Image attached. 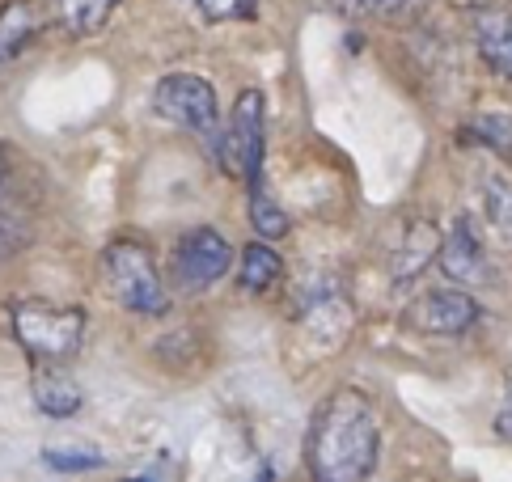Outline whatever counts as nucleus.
Here are the masks:
<instances>
[{"instance_id":"nucleus-19","label":"nucleus","mask_w":512,"mask_h":482,"mask_svg":"<svg viewBox=\"0 0 512 482\" xmlns=\"http://www.w3.org/2000/svg\"><path fill=\"white\" fill-rule=\"evenodd\" d=\"M470 136L487 148H496L500 157H512V115H479L470 123Z\"/></svg>"},{"instance_id":"nucleus-3","label":"nucleus","mask_w":512,"mask_h":482,"mask_svg":"<svg viewBox=\"0 0 512 482\" xmlns=\"http://www.w3.org/2000/svg\"><path fill=\"white\" fill-rule=\"evenodd\" d=\"M102 271H106V284H111L115 301L127 313H140V318H166L170 313V288L161 284V271L153 263L149 246L140 241H111L102 250Z\"/></svg>"},{"instance_id":"nucleus-5","label":"nucleus","mask_w":512,"mask_h":482,"mask_svg":"<svg viewBox=\"0 0 512 482\" xmlns=\"http://www.w3.org/2000/svg\"><path fill=\"white\" fill-rule=\"evenodd\" d=\"M263 148H267V102L259 89H242L229 110L216 157H221L225 174L254 187V182H263Z\"/></svg>"},{"instance_id":"nucleus-22","label":"nucleus","mask_w":512,"mask_h":482,"mask_svg":"<svg viewBox=\"0 0 512 482\" xmlns=\"http://www.w3.org/2000/svg\"><path fill=\"white\" fill-rule=\"evenodd\" d=\"M356 5H364V9H398V5H407V0H356Z\"/></svg>"},{"instance_id":"nucleus-16","label":"nucleus","mask_w":512,"mask_h":482,"mask_svg":"<svg viewBox=\"0 0 512 482\" xmlns=\"http://www.w3.org/2000/svg\"><path fill=\"white\" fill-rule=\"evenodd\" d=\"M119 0H56V13L64 30L72 39H89V34H98L106 22H111Z\"/></svg>"},{"instance_id":"nucleus-6","label":"nucleus","mask_w":512,"mask_h":482,"mask_svg":"<svg viewBox=\"0 0 512 482\" xmlns=\"http://www.w3.org/2000/svg\"><path fill=\"white\" fill-rule=\"evenodd\" d=\"M229 263H233V246H229L221 233L208 229V225L187 229V233L178 237L174 258H170L174 288H182V292H204V288H212L229 271Z\"/></svg>"},{"instance_id":"nucleus-25","label":"nucleus","mask_w":512,"mask_h":482,"mask_svg":"<svg viewBox=\"0 0 512 482\" xmlns=\"http://www.w3.org/2000/svg\"><path fill=\"white\" fill-rule=\"evenodd\" d=\"M123 482H153V478H123Z\"/></svg>"},{"instance_id":"nucleus-11","label":"nucleus","mask_w":512,"mask_h":482,"mask_svg":"<svg viewBox=\"0 0 512 482\" xmlns=\"http://www.w3.org/2000/svg\"><path fill=\"white\" fill-rule=\"evenodd\" d=\"M30 398H34V406H39L43 415H51V419L77 415L81 402H85L77 377H72L64 364H34V373H30Z\"/></svg>"},{"instance_id":"nucleus-2","label":"nucleus","mask_w":512,"mask_h":482,"mask_svg":"<svg viewBox=\"0 0 512 482\" xmlns=\"http://www.w3.org/2000/svg\"><path fill=\"white\" fill-rule=\"evenodd\" d=\"M9 330L34 364H64L85 343V309L22 296L9 305Z\"/></svg>"},{"instance_id":"nucleus-20","label":"nucleus","mask_w":512,"mask_h":482,"mask_svg":"<svg viewBox=\"0 0 512 482\" xmlns=\"http://www.w3.org/2000/svg\"><path fill=\"white\" fill-rule=\"evenodd\" d=\"M182 5H191L208 22H237V17H254L259 0H182Z\"/></svg>"},{"instance_id":"nucleus-13","label":"nucleus","mask_w":512,"mask_h":482,"mask_svg":"<svg viewBox=\"0 0 512 482\" xmlns=\"http://www.w3.org/2000/svg\"><path fill=\"white\" fill-rule=\"evenodd\" d=\"M441 241L445 233L432 225V220H411L407 233H402V246L394 254V284H411L419 280V271L428 263H436V254H441Z\"/></svg>"},{"instance_id":"nucleus-23","label":"nucleus","mask_w":512,"mask_h":482,"mask_svg":"<svg viewBox=\"0 0 512 482\" xmlns=\"http://www.w3.org/2000/svg\"><path fill=\"white\" fill-rule=\"evenodd\" d=\"M254 482H276V470H271V466H259V478H254Z\"/></svg>"},{"instance_id":"nucleus-21","label":"nucleus","mask_w":512,"mask_h":482,"mask_svg":"<svg viewBox=\"0 0 512 482\" xmlns=\"http://www.w3.org/2000/svg\"><path fill=\"white\" fill-rule=\"evenodd\" d=\"M496 432H500L504 440H512V402H504V406H500V415H496Z\"/></svg>"},{"instance_id":"nucleus-12","label":"nucleus","mask_w":512,"mask_h":482,"mask_svg":"<svg viewBox=\"0 0 512 482\" xmlns=\"http://www.w3.org/2000/svg\"><path fill=\"white\" fill-rule=\"evenodd\" d=\"M474 47L491 64V72L512 81V9L487 5L474 13Z\"/></svg>"},{"instance_id":"nucleus-14","label":"nucleus","mask_w":512,"mask_h":482,"mask_svg":"<svg viewBox=\"0 0 512 482\" xmlns=\"http://www.w3.org/2000/svg\"><path fill=\"white\" fill-rule=\"evenodd\" d=\"M479 208L487 216V225L496 229V237L512 246V178L508 174L500 170L479 174Z\"/></svg>"},{"instance_id":"nucleus-8","label":"nucleus","mask_w":512,"mask_h":482,"mask_svg":"<svg viewBox=\"0 0 512 482\" xmlns=\"http://www.w3.org/2000/svg\"><path fill=\"white\" fill-rule=\"evenodd\" d=\"M436 263H441V271L449 275L453 284H491V263H487V254H483L479 237H474L466 216L453 220V229L441 241Z\"/></svg>"},{"instance_id":"nucleus-15","label":"nucleus","mask_w":512,"mask_h":482,"mask_svg":"<svg viewBox=\"0 0 512 482\" xmlns=\"http://www.w3.org/2000/svg\"><path fill=\"white\" fill-rule=\"evenodd\" d=\"M284 280V258L267 246V241H250V246L242 250V271H237V284H242L246 292L263 296L271 292Z\"/></svg>"},{"instance_id":"nucleus-1","label":"nucleus","mask_w":512,"mask_h":482,"mask_svg":"<svg viewBox=\"0 0 512 482\" xmlns=\"http://www.w3.org/2000/svg\"><path fill=\"white\" fill-rule=\"evenodd\" d=\"M381 415L377 402L356 385L331 389L309 415L305 470L314 482H364L377 470Z\"/></svg>"},{"instance_id":"nucleus-18","label":"nucleus","mask_w":512,"mask_h":482,"mask_svg":"<svg viewBox=\"0 0 512 482\" xmlns=\"http://www.w3.org/2000/svg\"><path fill=\"white\" fill-rule=\"evenodd\" d=\"M43 461L56 474H85V470H102L106 453L81 449V444H51V449H43Z\"/></svg>"},{"instance_id":"nucleus-17","label":"nucleus","mask_w":512,"mask_h":482,"mask_svg":"<svg viewBox=\"0 0 512 482\" xmlns=\"http://www.w3.org/2000/svg\"><path fill=\"white\" fill-rule=\"evenodd\" d=\"M250 225H254V233H259L263 241H280L292 229L288 225V212L263 191V182H254V187H250Z\"/></svg>"},{"instance_id":"nucleus-7","label":"nucleus","mask_w":512,"mask_h":482,"mask_svg":"<svg viewBox=\"0 0 512 482\" xmlns=\"http://www.w3.org/2000/svg\"><path fill=\"white\" fill-rule=\"evenodd\" d=\"M402 318H407V326L424 330V335H466L483 318V309L462 288H432L424 296H415Z\"/></svg>"},{"instance_id":"nucleus-10","label":"nucleus","mask_w":512,"mask_h":482,"mask_svg":"<svg viewBox=\"0 0 512 482\" xmlns=\"http://www.w3.org/2000/svg\"><path fill=\"white\" fill-rule=\"evenodd\" d=\"M47 13L39 0H5L0 5V72L22 60V51L43 34Z\"/></svg>"},{"instance_id":"nucleus-24","label":"nucleus","mask_w":512,"mask_h":482,"mask_svg":"<svg viewBox=\"0 0 512 482\" xmlns=\"http://www.w3.org/2000/svg\"><path fill=\"white\" fill-rule=\"evenodd\" d=\"M504 402H512V368L504 373Z\"/></svg>"},{"instance_id":"nucleus-4","label":"nucleus","mask_w":512,"mask_h":482,"mask_svg":"<svg viewBox=\"0 0 512 482\" xmlns=\"http://www.w3.org/2000/svg\"><path fill=\"white\" fill-rule=\"evenodd\" d=\"M153 110L166 123L182 127V132L199 136L204 144H221V106H216V89L195 77V72H170L161 77L157 89H153Z\"/></svg>"},{"instance_id":"nucleus-9","label":"nucleus","mask_w":512,"mask_h":482,"mask_svg":"<svg viewBox=\"0 0 512 482\" xmlns=\"http://www.w3.org/2000/svg\"><path fill=\"white\" fill-rule=\"evenodd\" d=\"M26 241H30V208H26L22 187H17L9 148L0 144V263L13 258Z\"/></svg>"}]
</instances>
